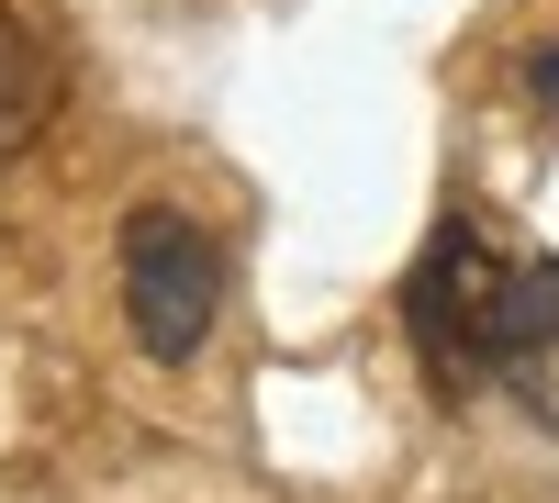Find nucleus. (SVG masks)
<instances>
[{
	"mask_svg": "<svg viewBox=\"0 0 559 503\" xmlns=\"http://www.w3.org/2000/svg\"><path fill=\"white\" fill-rule=\"evenodd\" d=\"M403 336L437 392H492L559 358V258L503 247L481 213H448L403 268Z\"/></svg>",
	"mask_w": 559,
	"mask_h": 503,
	"instance_id": "f257e3e1",
	"label": "nucleus"
},
{
	"mask_svg": "<svg viewBox=\"0 0 559 503\" xmlns=\"http://www.w3.org/2000/svg\"><path fill=\"white\" fill-rule=\"evenodd\" d=\"M112 268H123L134 347H146L157 370H191L202 336H213V313H224V247H213V224L179 213V202H134L123 236H112Z\"/></svg>",
	"mask_w": 559,
	"mask_h": 503,
	"instance_id": "f03ea898",
	"label": "nucleus"
},
{
	"mask_svg": "<svg viewBox=\"0 0 559 503\" xmlns=\"http://www.w3.org/2000/svg\"><path fill=\"white\" fill-rule=\"evenodd\" d=\"M57 101H68V68H57V45H45L12 0H0V168H12L45 123H57Z\"/></svg>",
	"mask_w": 559,
	"mask_h": 503,
	"instance_id": "7ed1b4c3",
	"label": "nucleus"
},
{
	"mask_svg": "<svg viewBox=\"0 0 559 503\" xmlns=\"http://www.w3.org/2000/svg\"><path fill=\"white\" fill-rule=\"evenodd\" d=\"M526 101L559 123V45H537V57H526Z\"/></svg>",
	"mask_w": 559,
	"mask_h": 503,
	"instance_id": "20e7f679",
	"label": "nucleus"
}]
</instances>
